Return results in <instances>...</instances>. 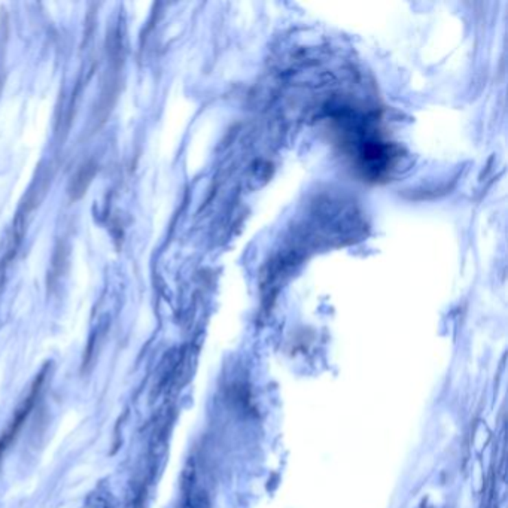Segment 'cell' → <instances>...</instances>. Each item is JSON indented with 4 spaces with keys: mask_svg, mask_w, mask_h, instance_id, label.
Segmentation results:
<instances>
[{
    "mask_svg": "<svg viewBox=\"0 0 508 508\" xmlns=\"http://www.w3.org/2000/svg\"><path fill=\"white\" fill-rule=\"evenodd\" d=\"M95 172H97V164L94 161H89L81 165V169L75 173V176L70 181L69 185L70 197L73 200L81 198L86 192V189H89Z\"/></svg>",
    "mask_w": 508,
    "mask_h": 508,
    "instance_id": "6da1fadb",
    "label": "cell"
},
{
    "mask_svg": "<svg viewBox=\"0 0 508 508\" xmlns=\"http://www.w3.org/2000/svg\"><path fill=\"white\" fill-rule=\"evenodd\" d=\"M420 508H424V507H420Z\"/></svg>",
    "mask_w": 508,
    "mask_h": 508,
    "instance_id": "7a4b0ae2",
    "label": "cell"
}]
</instances>
